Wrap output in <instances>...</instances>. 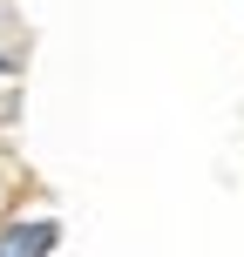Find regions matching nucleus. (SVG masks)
I'll return each instance as SVG.
<instances>
[{"instance_id": "f257e3e1", "label": "nucleus", "mask_w": 244, "mask_h": 257, "mask_svg": "<svg viewBox=\"0 0 244 257\" xmlns=\"http://www.w3.org/2000/svg\"><path fill=\"white\" fill-rule=\"evenodd\" d=\"M54 223H14V230H0V257H48L54 250Z\"/></svg>"}, {"instance_id": "f03ea898", "label": "nucleus", "mask_w": 244, "mask_h": 257, "mask_svg": "<svg viewBox=\"0 0 244 257\" xmlns=\"http://www.w3.org/2000/svg\"><path fill=\"white\" fill-rule=\"evenodd\" d=\"M0 68H7V61H0Z\"/></svg>"}]
</instances>
